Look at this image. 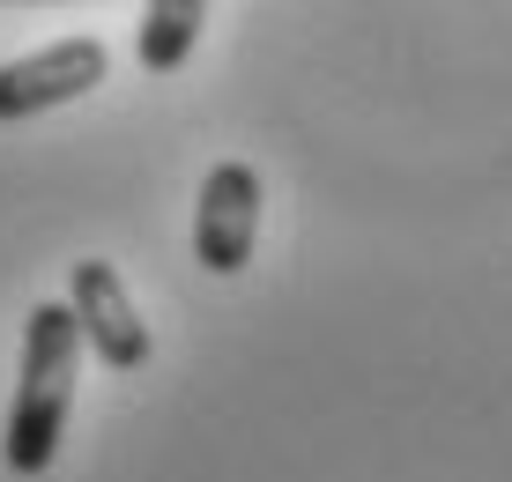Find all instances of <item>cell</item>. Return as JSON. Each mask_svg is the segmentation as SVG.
Here are the masks:
<instances>
[{
  "mask_svg": "<svg viewBox=\"0 0 512 482\" xmlns=\"http://www.w3.org/2000/svg\"><path fill=\"white\" fill-rule=\"evenodd\" d=\"M75 356H82V334H75V312L60 297L30 305L23 319V379H15V408H8V453L15 475H45L60 460V438H67V408H75Z\"/></svg>",
  "mask_w": 512,
  "mask_h": 482,
  "instance_id": "1",
  "label": "cell"
},
{
  "mask_svg": "<svg viewBox=\"0 0 512 482\" xmlns=\"http://www.w3.org/2000/svg\"><path fill=\"white\" fill-rule=\"evenodd\" d=\"M67 312H75V334L82 349L97 356L104 371H141L149 364V319L134 312L127 282H119L112 260H75V275H67Z\"/></svg>",
  "mask_w": 512,
  "mask_h": 482,
  "instance_id": "2",
  "label": "cell"
},
{
  "mask_svg": "<svg viewBox=\"0 0 512 482\" xmlns=\"http://www.w3.org/2000/svg\"><path fill=\"white\" fill-rule=\"evenodd\" d=\"M260 245V171L223 156L201 178V201H193V260L208 275H238Z\"/></svg>",
  "mask_w": 512,
  "mask_h": 482,
  "instance_id": "3",
  "label": "cell"
},
{
  "mask_svg": "<svg viewBox=\"0 0 512 482\" xmlns=\"http://www.w3.org/2000/svg\"><path fill=\"white\" fill-rule=\"evenodd\" d=\"M112 75V52L97 38H60L45 52H23V60L0 67V119H30L52 112V104H75Z\"/></svg>",
  "mask_w": 512,
  "mask_h": 482,
  "instance_id": "4",
  "label": "cell"
},
{
  "mask_svg": "<svg viewBox=\"0 0 512 482\" xmlns=\"http://www.w3.org/2000/svg\"><path fill=\"white\" fill-rule=\"evenodd\" d=\"M201 23H208V8L201 0H156L149 15H141V67L149 75H171V67L193 52V38H201Z\"/></svg>",
  "mask_w": 512,
  "mask_h": 482,
  "instance_id": "5",
  "label": "cell"
}]
</instances>
